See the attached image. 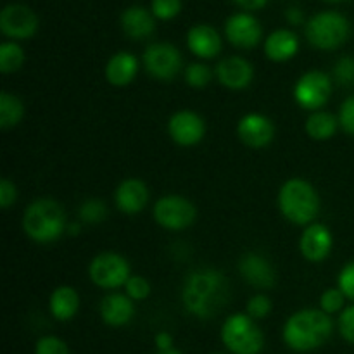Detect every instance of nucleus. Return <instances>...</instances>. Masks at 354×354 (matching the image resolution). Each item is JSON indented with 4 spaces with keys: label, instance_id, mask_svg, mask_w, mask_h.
Instances as JSON below:
<instances>
[{
    "label": "nucleus",
    "instance_id": "nucleus-14",
    "mask_svg": "<svg viewBox=\"0 0 354 354\" xmlns=\"http://www.w3.org/2000/svg\"><path fill=\"white\" fill-rule=\"evenodd\" d=\"M237 133L248 147H266L275 137V127L263 114H248L239 121Z\"/></svg>",
    "mask_w": 354,
    "mask_h": 354
},
{
    "label": "nucleus",
    "instance_id": "nucleus-22",
    "mask_svg": "<svg viewBox=\"0 0 354 354\" xmlns=\"http://www.w3.org/2000/svg\"><path fill=\"white\" fill-rule=\"evenodd\" d=\"M138 71V61L130 52H118L106 66V78L114 86H127L133 82Z\"/></svg>",
    "mask_w": 354,
    "mask_h": 354
},
{
    "label": "nucleus",
    "instance_id": "nucleus-16",
    "mask_svg": "<svg viewBox=\"0 0 354 354\" xmlns=\"http://www.w3.org/2000/svg\"><path fill=\"white\" fill-rule=\"evenodd\" d=\"M239 272H241L242 279L256 289H272L275 286V270L270 265L268 259L263 258L261 254L249 252V254L242 256L241 263H239Z\"/></svg>",
    "mask_w": 354,
    "mask_h": 354
},
{
    "label": "nucleus",
    "instance_id": "nucleus-23",
    "mask_svg": "<svg viewBox=\"0 0 354 354\" xmlns=\"http://www.w3.org/2000/svg\"><path fill=\"white\" fill-rule=\"evenodd\" d=\"M299 50V40L290 30H277L266 38L265 54L275 62H283L292 59Z\"/></svg>",
    "mask_w": 354,
    "mask_h": 354
},
{
    "label": "nucleus",
    "instance_id": "nucleus-37",
    "mask_svg": "<svg viewBox=\"0 0 354 354\" xmlns=\"http://www.w3.org/2000/svg\"><path fill=\"white\" fill-rule=\"evenodd\" d=\"M339 332L349 344H354V304L346 308L339 317Z\"/></svg>",
    "mask_w": 354,
    "mask_h": 354
},
{
    "label": "nucleus",
    "instance_id": "nucleus-43",
    "mask_svg": "<svg viewBox=\"0 0 354 354\" xmlns=\"http://www.w3.org/2000/svg\"><path fill=\"white\" fill-rule=\"evenodd\" d=\"M68 230H69V234L71 235H78V232H80V223H71L68 227Z\"/></svg>",
    "mask_w": 354,
    "mask_h": 354
},
{
    "label": "nucleus",
    "instance_id": "nucleus-29",
    "mask_svg": "<svg viewBox=\"0 0 354 354\" xmlns=\"http://www.w3.org/2000/svg\"><path fill=\"white\" fill-rule=\"evenodd\" d=\"M211 78H213L211 69L206 64H201V62H192L185 69L187 83H189V86H194V88H204L206 85H209Z\"/></svg>",
    "mask_w": 354,
    "mask_h": 354
},
{
    "label": "nucleus",
    "instance_id": "nucleus-1",
    "mask_svg": "<svg viewBox=\"0 0 354 354\" xmlns=\"http://www.w3.org/2000/svg\"><path fill=\"white\" fill-rule=\"evenodd\" d=\"M230 297L227 277L213 268L196 270L185 280L182 301L185 310L197 318H213Z\"/></svg>",
    "mask_w": 354,
    "mask_h": 354
},
{
    "label": "nucleus",
    "instance_id": "nucleus-9",
    "mask_svg": "<svg viewBox=\"0 0 354 354\" xmlns=\"http://www.w3.org/2000/svg\"><path fill=\"white\" fill-rule=\"evenodd\" d=\"M144 66L152 78L169 82L182 69V55L171 44H152L144 52Z\"/></svg>",
    "mask_w": 354,
    "mask_h": 354
},
{
    "label": "nucleus",
    "instance_id": "nucleus-39",
    "mask_svg": "<svg viewBox=\"0 0 354 354\" xmlns=\"http://www.w3.org/2000/svg\"><path fill=\"white\" fill-rule=\"evenodd\" d=\"M17 199V189L9 178H2L0 182V206L2 209L10 207V204Z\"/></svg>",
    "mask_w": 354,
    "mask_h": 354
},
{
    "label": "nucleus",
    "instance_id": "nucleus-30",
    "mask_svg": "<svg viewBox=\"0 0 354 354\" xmlns=\"http://www.w3.org/2000/svg\"><path fill=\"white\" fill-rule=\"evenodd\" d=\"M182 10V0H152V14L162 21L176 17Z\"/></svg>",
    "mask_w": 354,
    "mask_h": 354
},
{
    "label": "nucleus",
    "instance_id": "nucleus-32",
    "mask_svg": "<svg viewBox=\"0 0 354 354\" xmlns=\"http://www.w3.org/2000/svg\"><path fill=\"white\" fill-rule=\"evenodd\" d=\"M346 296L342 294L341 289H327L320 297V306L322 311H325L327 315L337 313L339 310H342L344 306Z\"/></svg>",
    "mask_w": 354,
    "mask_h": 354
},
{
    "label": "nucleus",
    "instance_id": "nucleus-34",
    "mask_svg": "<svg viewBox=\"0 0 354 354\" xmlns=\"http://www.w3.org/2000/svg\"><path fill=\"white\" fill-rule=\"evenodd\" d=\"M35 354H69V348L62 339L55 335H47L37 342Z\"/></svg>",
    "mask_w": 354,
    "mask_h": 354
},
{
    "label": "nucleus",
    "instance_id": "nucleus-27",
    "mask_svg": "<svg viewBox=\"0 0 354 354\" xmlns=\"http://www.w3.org/2000/svg\"><path fill=\"white\" fill-rule=\"evenodd\" d=\"M24 62V52L14 41H6L0 45V71L9 75V73H16L17 69L23 66Z\"/></svg>",
    "mask_w": 354,
    "mask_h": 354
},
{
    "label": "nucleus",
    "instance_id": "nucleus-10",
    "mask_svg": "<svg viewBox=\"0 0 354 354\" xmlns=\"http://www.w3.org/2000/svg\"><path fill=\"white\" fill-rule=\"evenodd\" d=\"M332 93V82L328 75L322 71H310L299 78L294 88V97L303 109L315 111L327 104Z\"/></svg>",
    "mask_w": 354,
    "mask_h": 354
},
{
    "label": "nucleus",
    "instance_id": "nucleus-11",
    "mask_svg": "<svg viewBox=\"0 0 354 354\" xmlns=\"http://www.w3.org/2000/svg\"><path fill=\"white\" fill-rule=\"evenodd\" d=\"M0 30L14 40L31 38L38 30V17L30 7L23 3H10L0 12Z\"/></svg>",
    "mask_w": 354,
    "mask_h": 354
},
{
    "label": "nucleus",
    "instance_id": "nucleus-6",
    "mask_svg": "<svg viewBox=\"0 0 354 354\" xmlns=\"http://www.w3.org/2000/svg\"><path fill=\"white\" fill-rule=\"evenodd\" d=\"M351 33V24L342 14L325 10L311 17L306 24V38L313 47L334 50L341 47Z\"/></svg>",
    "mask_w": 354,
    "mask_h": 354
},
{
    "label": "nucleus",
    "instance_id": "nucleus-20",
    "mask_svg": "<svg viewBox=\"0 0 354 354\" xmlns=\"http://www.w3.org/2000/svg\"><path fill=\"white\" fill-rule=\"evenodd\" d=\"M135 306L124 294H109L100 303V317L109 327H123L133 318Z\"/></svg>",
    "mask_w": 354,
    "mask_h": 354
},
{
    "label": "nucleus",
    "instance_id": "nucleus-24",
    "mask_svg": "<svg viewBox=\"0 0 354 354\" xmlns=\"http://www.w3.org/2000/svg\"><path fill=\"white\" fill-rule=\"evenodd\" d=\"M48 306H50V313L55 320L68 322L78 313L80 296L73 287L61 286L50 294Z\"/></svg>",
    "mask_w": 354,
    "mask_h": 354
},
{
    "label": "nucleus",
    "instance_id": "nucleus-17",
    "mask_svg": "<svg viewBox=\"0 0 354 354\" xmlns=\"http://www.w3.org/2000/svg\"><path fill=\"white\" fill-rule=\"evenodd\" d=\"M216 76L220 83L227 88L232 90H242L245 86L251 85L252 76H254V69L249 61L244 57H227L216 66Z\"/></svg>",
    "mask_w": 354,
    "mask_h": 354
},
{
    "label": "nucleus",
    "instance_id": "nucleus-18",
    "mask_svg": "<svg viewBox=\"0 0 354 354\" xmlns=\"http://www.w3.org/2000/svg\"><path fill=\"white\" fill-rule=\"evenodd\" d=\"M187 45L190 52L201 59H213L220 54L221 50V38L220 33L213 26L207 24H197L190 28L187 35Z\"/></svg>",
    "mask_w": 354,
    "mask_h": 354
},
{
    "label": "nucleus",
    "instance_id": "nucleus-36",
    "mask_svg": "<svg viewBox=\"0 0 354 354\" xmlns=\"http://www.w3.org/2000/svg\"><path fill=\"white\" fill-rule=\"evenodd\" d=\"M339 124L346 133L354 135V95L348 97L342 102L341 113H339Z\"/></svg>",
    "mask_w": 354,
    "mask_h": 354
},
{
    "label": "nucleus",
    "instance_id": "nucleus-45",
    "mask_svg": "<svg viewBox=\"0 0 354 354\" xmlns=\"http://www.w3.org/2000/svg\"><path fill=\"white\" fill-rule=\"evenodd\" d=\"M327 2H341V0H327Z\"/></svg>",
    "mask_w": 354,
    "mask_h": 354
},
{
    "label": "nucleus",
    "instance_id": "nucleus-25",
    "mask_svg": "<svg viewBox=\"0 0 354 354\" xmlns=\"http://www.w3.org/2000/svg\"><path fill=\"white\" fill-rule=\"evenodd\" d=\"M339 127V120L330 113L317 111L306 121V131L313 140H328L335 135Z\"/></svg>",
    "mask_w": 354,
    "mask_h": 354
},
{
    "label": "nucleus",
    "instance_id": "nucleus-41",
    "mask_svg": "<svg viewBox=\"0 0 354 354\" xmlns=\"http://www.w3.org/2000/svg\"><path fill=\"white\" fill-rule=\"evenodd\" d=\"M286 17H287V21H289L290 24H301L303 23V19H304V14H303V10L299 9V7H289V9L286 10Z\"/></svg>",
    "mask_w": 354,
    "mask_h": 354
},
{
    "label": "nucleus",
    "instance_id": "nucleus-2",
    "mask_svg": "<svg viewBox=\"0 0 354 354\" xmlns=\"http://www.w3.org/2000/svg\"><path fill=\"white\" fill-rule=\"evenodd\" d=\"M334 324L325 311L301 310L294 313L283 327V342L297 353L322 348L330 339Z\"/></svg>",
    "mask_w": 354,
    "mask_h": 354
},
{
    "label": "nucleus",
    "instance_id": "nucleus-26",
    "mask_svg": "<svg viewBox=\"0 0 354 354\" xmlns=\"http://www.w3.org/2000/svg\"><path fill=\"white\" fill-rule=\"evenodd\" d=\"M24 116V106L14 93L3 90L0 93V127L3 130L14 128Z\"/></svg>",
    "mask_w": 354,
    "mask_h": 354
},
{
    "label": "nucleus",
    "instance_id": "nucleus-12",
    "mask_svg": "<svg viewBox=\"0 0 354 354\" xmlns=\"http://www.w3.org/2000/svg\"><path fill=\"white\" fill-rule=\"evenodd\" d=\"M225 33L228 41L237 48H252L261 41V24L254 16L248 12H239L228 17L225 24Z\"/></svg>",
    "mask_w": 354,
    "mask_h": 354
},
{
    "label": "nucleus",
    "instance_id": "nucleus-15",
    "mask_svg": "<svg viewBox=\"0 0 354 354\" xmlns=\"http://www.w3.org/2000/svg\"><path fill=\"white\" fill-rule=\"evenodd\" d=\"M332 244H334V239H332L330 230H328L325 225L313 223L304 230L303 235H301L299 249L301 254H303L308 261L320 263L330 254Z\"/></svg>",
    "mask_w": 354,
    "mask_h": 354
},
{
    "label": "nucleus",
    "instance_id": "nucleus-5",
    "mask_svg": "<svg viewBox=\"0 0 354 354\" xmlns=\"http://www.w3.org/2000/svg\"><path fill=\"white\" fill-rule=\"evenodd\" d=\"M221 341L234 354H259L265 346L263 332L248 313H235L225 320Z\"/></svg>",
    "mask_w": 354,
    "mask_h": 354
},
{
    "label": "nucleus",
    "instance_id": "nucleus-8",
    "mask_svg": "<svg viewBox=\"0 0 354 354\" xmlns=\"http://www.w3.org/2000/svg\"><path fill=\"white\" fill-rule=\"evenodd\" d=\"M196 206L180 196L161 197L154 206L156 221L168 230H183L196 221Z\"/></svg>",
    "mask_w": 354,
    "mask_h": 354
},
{
    "label": "nucleus",
    "instance_id": "nucleus-4",
    "mask_svg": "<svg viewBox=\"0 0 354 354\" xmlns=\"http://www.w3.org/2000/svg\"><path fill=\"white\" fill-rule=\"evenodd\" d=\"M279 206L283 216L296 225H308L320 213V199L311 183L290 178L279 192Z\"/></svg>",
    "mask_w": 354,
    "mask_h": 354
},
{
    "label": "nucleus",
    "instance_id": "nucleus-46",
    "mask_svg": "<svg viewBox=\"0 0 354 354\" xmlns=\"http://www.w3.org/2000/svg\"><path fill=\"white\" fill-rule=\"evenodd\" d=\"M214 354H221V353H214Z\"/></svg>",
    "mask_w": 354,
    "mask_h": 354
},
{
    "label": "nucleus",
    "instance_id": "nucleus-31",
    "mask_svg": "<svg viewBox=\"0 0 354 354\" xmlns=\"http://www.w3.org/2000/svg\"><path fill=\"white\" fill-rule=\"evenodd\" d=\"M124 289H127V296L130 297V299L144 301L147 299L149 294H151V283H149L144 277L133 275L128 279Z\"/></svg>",
    "mask_w": 354,
    "mask_h": 354
},
{
    "label": "nucleus",
    "instance_id": "nucleus-35",
    "mask_svg": "<svg viewBox=\"0 0 354 354\" xmlns=\"http://www.w3.org/2000/svg\"><path fill=\"white\" fill-rule=\"evenodd\" d=\"M334 75L342 85H354V57H341L334 68Z\"/></svg>",
    "mask_w": 354,
    "mask_h": 354
},
{
    "label": "nucleus",
    "instance_id": "nucleus-19",
    "mask_svg": "<svg viewBox=\"0 0 354 354\" xmlns=\"http://www.w3.org/2000/svg\"><path fill=\"white\" fill-rule=\"evenodd\" d=\"M149 190L145 183L138 178H128L116 189L118 209L127 214H135L147 206Z\"/></svg>",
    "mask_w": 354,
    "mask_h": 354
},
{
    "label": "nucleus",
    "instance_id": "nucleus-13",
    "mask_svg": "<svg viewBox=\"0 0 354 354\" xmlns=\"http://www.w3.org/2000/svg\"><path fill=\"white\" fill-rule=\"evenodd\" d=\"M169 137L183 147H190L203 140L206 133V124L199 114L192 111H180L175 113L168 121Z\"/></svg>",
    "mask_w": 354,
    "mask_h": 354
},
{
    "label": "nucleus",
    "instance_id": "nucleus-40",
    "mask_svg": "<svg viewBox=\"0 0 354 354\" xmlns=\"http://www.w3.org/2000/svg\"><path fill=\"white\" fill-rule=\"evenodd\" d=\"M154 342L159 351H169V349H173V337L168 332H159V334H156Z\"/></svg>",
    "mask_w": 354,
    "mask_h": 354
},
{
    "label": "nucleus",
    "instance_id": "nucleus-21",
    "mask_svg": "<svg viewBox=\"0 0 354 354\" xmlns=\"http://www.w3.org/2000/svg\"><path fill=\"white\" fill-rule=\"evenodd\" d=\"M121 28L124 33L135 40H142L154 33L156 21L154 14L149 12L144 7H128L123 14H121Z\"/></svg>",
    "mask_w": 354,
    "mask_h": 354
},
{
    "label": "nucleus",
    "instance_id": "nucleus-7",
    "mask_svg": "<svg viewBox=\"0 0 354 354\" xmlns=\"http://www.w3.org/2000/svg\"><path fill=\"white\" fill-rule=\"evenodd\" d=\"M90 279L100 289H118L127 286L130 279V265L116 252H102L90 263Z\"/></svg>",
    "mask_w": 354,
    "mask_h": 354
},
{
    "label": "nucleus",
    "instance_id": "nucleus-3",
    "mask_svg": "<svg viewBox=\"0 0 354 354\" xmlns=\"http://www.w3.org/2000/svg\"><path fill=\"white\" fill-rule=\"evenodd\" d=\"M23 230L35 242L50 244L64 234V209L61 207V204L52 199L35 201L24 211Z\"/></svg>",
    "mask_w": 354,
    "mask_h": 354
},
{
    "label": "nucleus",
    "instance_id": "nucleus-42",
    "mask_svg": "<svg viewBox=\"0 0 354 354\" xmlns=\"http://www.w3.org/2000/svg\"><path fill=\"white\" fill-rule=\"evenodd\" d=\"M234 2L239 3L242 9L258 10V9H263V7L268 3V0H234Z\"/></svg>",
    "mask_w": 354,
    "mask_h": 354
},
{
    "label": "nucleus",
    "instance_id": "nucleus-38",
    "mask_svg": "<svg viewBox=\"0 0 354 354\" xmlns=\"http://www.w3.org/2000/svg\"><path fill=\"white\" fill-rule=\"evenodd\" d=\"M339 289L348 299L354 301V261L348 263L339 273Z\"/></svg>",
    "mask_w": 354,
    "mask_h": 354
},
{
    "label": "nucleus",
    "instance_id": "nucleus-28",
    "mask_svg": "<svg viewBox=\"0 0 354 354\" xmlns=\"http://www.w3.org/2000/svg\"><path fill=\"white\" fill-rule=\"evenodd\" d=\"M78 214H80V220H82L83 223L95 225V223H100V221H104V218H106L107 214V206L106 203L100 199H88L80 206Z\"/></svg>",
    "mask_w": 354,
    "mask_h": 354
},
{
    "label": "nucleus",
    "instance_id": "nucleus-44",
    "mask_svg": "<svg viewBox=\"0 0 354 354\" xmlns=\"http://www.w3.org/2000/svg\"><path fill=\"white\" fill-rule=\"evenodd\" d=\"M158 354H182V353L176 351V349H169V351H159Z\"/></svg>",
    "mask_w": 354,
    "mask_h": 354
},
{
    "label": "nucleus",
    "instance_id": "nucleus-33",
    "mask_svg": "<svg viewBox=\"0 0 354 354\" xmlns=\"http://www.w3.org/2000/svg\"><path fill=\"white\" fill-rule=\"evenodd\" d=\"M248 315L252 318V320H261V318H266L272 311V301L270 297L263 296V294H258V296L251 297L248 301Z\"/></svg>",
    "mask_w": 354,
    "mask_h": 354
}]
</instances>
